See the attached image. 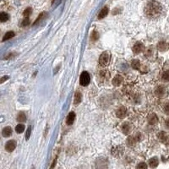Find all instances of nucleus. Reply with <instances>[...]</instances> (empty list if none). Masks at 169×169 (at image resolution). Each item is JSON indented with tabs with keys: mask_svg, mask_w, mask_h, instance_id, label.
I'll return each mask as SVG.
<instances>
[{
	"mask_svg": "<svg viewBox=\"0 0 169 169\" xmlns=\"http://www.w3.org/2000/svg\"><path fill=\"white\" fill-rule=\"evenodd\" d=\"M9 79V76H7V75H5V76H3L1 78V80H0V83H3L5 80H7Z\"/></svg>",
	"mask_w": 169,
	"mask_h": 169,
	"instance_id": "nucleus-36",
	"label": "nucleus"
},
{
	"mask_svg": "<svg viewBox=\"0 0 169 169\" xmlns=\"http://www.w3.org/2000/svg\"><path fill=\"white\" fill-rule=\"evenodd\" d=\"M75 119V113L74 112H70L68 115L67 118H66V124L67 125H71Z\"/></svg>",
	"mask_w": 169,
	"mask_h": 169,
	"instance_id": "nucleus-14",
	"label": "nucleus"
},
{
	"mask_svg": "<svg viewBox=\"0 0 169 169\" xmlns=\"http://www.w3.org/2000/svg\"><path fill=\"white\" fill-rule=\"evenodd\" d=\"M124 152H125V148L122 146H115L112 149V155L115 157H120L124 155Z\"/></svg>",
	"mask_w": 169,
	"mask_h": 169,
	"instance_id": "nucleus-5",
	"label": "nucleus"
},
{
	"mask_svg": "<svg viewBox=\"0 0 169 169\" xmlns=\"http://www.w3.org/2000/svg\"><path fill=\"white\" fill-rule=\"evenodd\" d=\"M29 24H30V19H29V18H25L24 20L22 21V23H21V26H28Z\"/></svg>",
	"mask_w": 169,
	"mask_h": 169,
	"instance_id": "nucleus-33",
	"label": "nucleus"
},
{
	"mask_svg": "<svg viewBox=\"0 0 169 169\" xmlns=\"http://www.w3.org/2000/svg\"><path fill=\"white\" fill-rule=\"evenodd\" d=\"M57 156H56V157H55V159L53 160V163H52L51 167H50V169H53V168H54L55 165H56V163H57Z\"/></svg>",
	"mask_w": 169,
	"mask_h": 169,
	"instance_id": "nucleus-35",
	"label": "nucleus"
},
{
	"mask_svg": "<svg viewBox=\"0 0 169 169\" xmlns=\"http://www.w3.org/2000/svg\"><path fill=\"white\" fill-rule=\"evenodd\" d=\"M45 14H46V13H42V14H41V15H39V17H38V18H37V19H36V22L34 23L35 25H36V24H37V23L39 22V20H40V19H42V17L44 16Z\"/></svg>",
	"mask_w": 169,
	"mask_h": 169,
	"instance_id": "nucleus-34",
	"label": "nucleus"
},
{
	"mask_svg": "<svg viewBox=\"0 0 169 169\" xmlns=\"http://www.w3.org/2000/svg\"><path fill=\"white\" fill-rule=\"evenodd\" d=\"M165 126L167 129H169V118H167L166 121H165Z\"/></svg>",
	"mask_w": 169,
	"mask_h": 169,
	"instance_id": "nucleus-37",
	"label": "nucleus"
},
{
	"mask_svg": "<svg viewBox=\"0 0 169 169\" xmlns=\"http://www.w3.org/2000/svg\"><path fill=\"white\" fill-rule=\"evenodd\" d=\"M158 139L161 142H163V143H167V139H168V136L167 135V134L165 132H160L158 134Z\"/></svg>",
	"mask_w": 169,
	"mask_h": 169,
	"instance_id": "nucleus-19",
	"label": "nucleus"
},
{
	"mask_svg": "<svg viewBox=\"0 0 169 169\" xmlns=\"http://www.w3.org/2000/svg\"><path fill=\"white\" fill-rule=\"evenodd\" d=\"M131 66H132V68L134 70H140L141 63H140V61L138 60V59H134V60L132 61V63H131Z\"/></svg>",
	"mask_w": 169,
	"mask_h": 169,
	"instance_id": "nucleus-24",
	"label": "nucleus"
},
{
	"mask_svg": "<svg viewBox=\"0 0 169 169\" xmlns=\"http://www.w3.org/2000/svg\"><path fill=\"white\" fill-rule=\"evenodd\" d=\"M167 90L165 88V86H156V89H155V95H156L157 97H163L165 94H166Z\"/></svg>",
	"mask_w": 169,
	"mask_h": 169,
	"instance_id": "nucleus-7",
	"label": "nucleus"
},
{
	"mask_svg": "<svg viewBox=\"0 0 169 169\" xmlns=\"http://www.w3.org/2000/svg\"><path fill=\"white\" fill-rule=\"evenodd\" d=\"M9 15L6 13H4V12H2V13L0 14V20H1V22H5L7 21L8 19H9Z\"/></svg>",
	"mask_w": 169,
	"mask_h": 169,
	"instance_id": "nucleus-27",
	"label": "nucleus"
},
{
	"mask_svg": "<svg viewBox=\"0 0 169 169\" xmlns=\"http://www.w3.org/2000/svg\"><path fill=\"white\" fill-rule=\"evenodd\" d=\"M147 164L145 163H140L136 167V169H147Z\"/></svg>",
	"mask_w": 169,
	"mask_h": 169,
	"instance_id": "nucleus-30",
	"label": "nucleus"
},
{
	"mask_svg": "<svg viewBox=\"0 0 169 169\" xmlns=\"http://www.w3.org/2000/svg\"><path fill=\"white\" fill-rule=\"evenodd\" d=\"M32 12V8H27V9H26V10H25V11L23 12V15H24V17H25V18H28L29 16L31 15Z\"/></svg>",
	"mask_w": 169,
	"mask_h": 169,
	"instance_id": "nucleus-29",
	"label": "nucleus"
},
{
	"mask_svg": "<svg viewBox=\"0 0 169 169\" xmlns=\"http://www.w3.org/2000/svg\"><path fill=\"white\" fill-rule=\"evenodd\" d=\"M116 115H117V117L119 118H124L127 115V108L124 107V106H122L120 107L117 110V112H116Z\"/></svg>",
	"mask_w": 169,
	"mask_h": 169,
	"instance_id": "nucleus-9",
	"label": "nucleus"
},
{
	"mask_svg": "<svg viewBox=\"0 0 169 169\" xmlns=\"http://www.w3.org/2000/svg\"><path fill=\"white\" fill-rule=\"evenodd\" d=\"M79 169H83V168H79Z\"/></svg>",
	"mask_w": 169,
	"mask_h": 169,
	"instance_id": "nucleus-39",
	"label": "nucleus"
},
{
	"mask_svg": "<svg viewBox=\"0 0 169 169\" xmlns=\"http://www.w3.org/2000/svg\"><path fill=\"white\" fill-rule=\"evenodd\" d=\"M162 80L164 82H169V70L163 72L162 74Z\"/></svg>",
	"mask_w": 169,
	"mask_h": 169,
	"instance_id": "nucleus-25",
	"label": "nucleus"
},
{
	"mask_svg": "<svg viewBox=\"0 0 169 169\" xmlns=\"http://www.w3.org/2000/svg\"><path fill=\"white\" fill-rule=\"evenodd\" d=\"M163 11V5L157 1L152 0L147 3L145 8V14L150 19H156L162 15Z\"/></svg>",
	"mask_w": 169,
	"mask_h": 169,
	"instance_id": "nucleus-1",
	"label": "nucleus"
},
{
	"mask_svg": "<svg viewBox=\"0 0 169 169\" xmlns=\"http://www.w3.org/2000/svg\"><path fill=\"white\" fill-rule=\"evenodd\" d=\"M123 81H124V78L121 76V75H116V76L112 79V85L114 86H121L122 83H123Z\"/></svg>",
	"mask_w": 169,
	"mask_h": 169,
	"instance_id": "nucleus-10",
	"label": "nucleus"
},
{
	"mask_svg": "<svg viewBox=\"0 0 169 169\" xmlns=\"http://www.w3.org/2000/svg\"><path fill=\"white\" fill-rule=\"evenodd\" d=\"M109 162L108 160L107 159L106 157H99L96 160L95 163V166H96V169H108V168Z\"/></svg>",
	"mask_w": 169,
	"mask_h": 169,
	"instance_id": "nucleus-2",
	"label": "nucleus"
},
{
	"mask_svg": "<svg viewBox=\"0 0 169 169\" xmlns=\"http://www.w3.org/2000/svg\"><path fill=\"white\" fill-rule=\"evenodd\" d=\"M167 143L169 145V136H168V139H167Z\"/></svg>",
	"mask_w": 169,
	"mask_h": 169,
	"instance_id": "nucleus-38",
	"label": "nucleus"
},
{
	"mask_svg": "<svg viewBox=\"0 0 169 169\" xmlns=\"http://www.w3.org/2000/svg\"><path fill=\"white\" fill-rule=\"evenodd\" d=\"M109 75H110V74H109L108 71L102 70L100 72V74H99V78L101 79L102 81H104V80H108Z\"/></svg>",
	"mask_w": 169,
	"mask_h": 169,
	"instance_id": "nucleus-15",
	"label": "nucleus"
},
{
	"mask_svg": "<svg viewBox=\"0 0 169 169\" xmlns=\"http://www.w3.org/2000/svg\"><path fill=\"white\" fill-rule=\"evenodd\" d=\"M16 148V141H14V140H11V141H9L5 145V150L8 151V152H12L14 151V150Z\"/></svg>",
	"mask_w": 169,
	"mask_h": 169,
	"instance_id": "nucleus-8",
	"label": "nucleus"
},
{
	"mask_svg": "<svg viewBox=\"0 0 169 169\" xmlns=\"http://www.w3.org/2000/svg\"><path fill=\"white\" fill-rule=\"evenodd\" d=\"M108 8L107 6H105L103 9H102L101 11H100V13L98 15V19H103V18H105L106 16L108 15Z\"/></svg>",
	"mask_w": 169,
	"mask_h": 169,
	"instance_id": "nucleus-18",
	"label": "nucleus"
},
{
	"mask_svg": "<svg viewBox=\"0 0 169 169\" xmlns=\"http://www.w3.org/2000/svg\"><path fill=\"white\" fill-rule=\"evenodd\" d=\"M14 36H15V32H8L5 33V35L3 36V42H5L7 40H10V39L13 38Z\"/></svg>",
	"mask_w": 169,
	"mask_h": 169,
	"instance_id": "nucleus-22",
	"label": "nucleus"
},
{
	"mask_svg": "<svg viewBox=\"0 0 169 169\" xmlns=\"http://www.w3.org/2000/svg\"><path fill=\"white\" fill-rule=\"evenodd\" d=\"M148 163H149V166H150L151 168H155V167H156L158 166L159 161H158V159H157L156 157H152V158H150V159L149 160Z\"/></svg>",
	"mask_w": 169,
	"mask_h": 169,
	"instance_id": "nucleus-16",
	"label": "nucleus"
},
{
	"mask_svg": "<svg viewBox=\"0 0 169 169\" xmlns=\"http://www.w3.org/2000/svg\"><path fill=\"white\" fill-rule=\"evenodd\" d=\"M99 38V34L98 32H96V31H93L92 33H91V40L92 41V42H96L97 41Z\"/></svg>",
	"mask_w": 169,
	"mask_h": 169,
	"instance_id": "nucleus-26",
	"label": "nucleus"
},
{
	"mask_svg": "<svg viewBox=\"0 0 169 169\" xmlns=\"http://www.w3.org/2000/svg\"><path fill=\"white\" fill-rule=\"evenodd\" d=\"M138 141L136 140V138L135 136H129V137L127 138V140H126V144H127L128 146L129 147H133L135 146V144L137 143Z\"/></svg>",
	"mask_w": 169,
	"mask_h": 169,
	"instance_id": "nucleus-12",
	"label": "nucleus"
},
{
	"mask_svg": "<svg viewBox=\"0 0 169 169\" xmlns=\"http://www.w3.org/2000/svg\"><path fill=\"white\" fill-rule=\"evenodd\" d=\"M144 49H145V46H144L143 43L141 42H136V43L134 45L133 48H132L133 53H135V54H139V53H141V52L144 51Z\"/></svg>",
	"mask_w": 169,
	"mask_h": 169,
	"instance_id": "nucleus-6",
	"label": "nucleus"
},
{
	"mask_svg": "<svg viewBox=\"0 0 169 169\" xmlns=\"http://www.w3.org/2000/svg\"><path fill=\"white\" fill-rule=\"evenodd\" d=\"M148 123H149V125H156L157 123H158V118H157V116L155 113H151L148 116Z\"/></svg>",
	"mask_w": 169,
	"mask_h": 169,
	"instance_id": "nucleus-11",
	"label": "nucleus"
},
{
	"mask_svg": "<svg viewBox=\"0 0 169 169\" xmlns=\"http://www.w3.org/2000/svg\"><path fill=\"white\" fill-rule=\"evenodd\" d=\"M15 130L18 134H20V133H23L24 130H25V125L19 124L15 127Z\"/></svg>",
	"mask_w": 169,
	"mask_h": 169,
	"instance_id": "nucleus-28",
	"label": "nucleus"
},
{
	"mask_svg": "<svg viewBox=\"0 0 169 169\" xmlns=\"http://www.w3.org/2000/svg\"><path fill=\"white\" fill-rule=\"evenodd\" d=\"M163 111L167 115H169V102H167L163 107Z\"/></svg>",
	"mask_w": 169,
	"mask_h": 169,
	"instance_id": "nucleus-31",
	"label": "nucleus"
},
{
	"mask_svg": "<svg viewBox=\"0 0 169 169\" xmlns=\"http://www.w3.org/2000/svg\"><path fill=\"white\" fill-rule=\"evenodd\" d=\"M31 133H32V127L31 126H29L28 129H27V132H26V140H29L30 139V136H31Z\"/></svg>",
	"mask_w": 169,
	"mask_h": 169,
	"instance_id": "nucleus-32",
	"label": "nucleus"
},
{
	"mask_svg": "<svg viewBox=\"0 0 169 169\" xmlns=\"http://www.w3.org/2000/svg\"><path fill=\"white\" fill-rule=\"evenodd\" d=\"M26 116L25 114V112H20L17 115V121L19 123H23V122H26Z\"/></svg>",
	"mask_w": 169,
	"mask_h": 169,
	"instance_id": "nucleus-21",
	"label": "nucleus"
},
{
	"mask_svg": "<svg viewBox=\"0 0 169 169\" xmlns=\"http://www.w3.org/2000/svg\"><path fill=\"white\" fill-rule=\"evenodd\" d=\"M82 100V94L80 92V91H77L74 95V105H78Z\"/></svg>",
	"mask_w": 169,
	"mask_h": 169,
	"instance_id": "nucleus-20",
	"label": "nucleus"
},
{
	"mask_svg": "<svg viewBox=\"0 0 169 169\" xmlns=\"http://www.w3.org/2000/svg\"><path fill=\"white\" fill-rule=\"evenodd\" d=\"M12 128L10 127V126H7L3 129V132H2V134H3V137H9L12 134Z\"/></svg>",
	"mask_w": 169,
	"mask_h": 169,
	"instance_id": "nucleus-17",
	"label": "nucleus"
},
{
	"mask_svg": "<svg viewBox=\"0 0 169 169\" xmlns=\"http://www.w3.org/2000/svg\"><path fill=\"white\" fill-rule=\"evenodd\" d=\"M121 129H122V132H123L124 134H129V133H130V130H131L130 125H129V123H124L121 126Z\"/></svg>",
	"mask_w": 169,
	"mask_h": 169,
	"instance_id": "nucleus-13",
	"label": "nucleus"
},
{
	"mask_svg": "<svg viewBox=\"0 0 169 169\" xmlns=\"http://www.w3.org/2000/svg\"><path fill=\"white\" fill-rule=\"evenodd\" d=\"M110 53L108 51L103 52L100 57H99V64L102 67H106L107 65H108L110 62Z\"/></svg>",
	"mask_w": 169,
	"mask_h": 169,
	"instance_id": "nucleus-3",
	"label": "nucleus"
},
{
	"mask_svg": "<svg viewBox=\"0 0 169 169\" xmlns=\"http://www.w3.org/2000/svg\"><path fill=\"white\" fill-rule=\"evenodd\" d=\"M167 47H168V45L165 42H160L157 45V48L159 49L160 51H166L167 49Z\"/></svg>",
	"mask_w": 169,
	"mask_h": 169,
	"instance_id": "nucleus-23",
	"label": "nucleus"
},
{
	"mask_svg": "<svg viewBox=\"0 0 169 169\" xmlns=\"http://www.w3.org/2000/svg\"><path fill=\"white\" fill-rule=\"evenodd\" d=\"M91 81V77H90V74L88 72L86 71H84L81 73L80 77V83L81 86H88Z\"/></svg>",
	"mask_w": 169,
	"mask_h": 169,
	"instance_id": "nucleus-4",
	"label": "nucleus"
}]
</instances>
